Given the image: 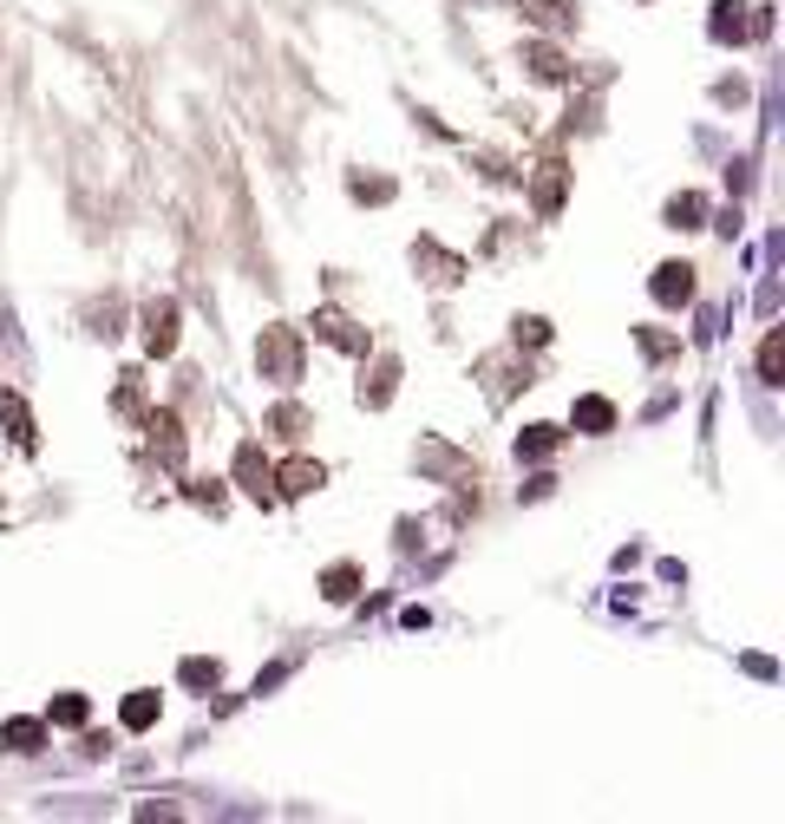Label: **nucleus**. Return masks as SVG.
Returning a JSON list of instances; mask_svg holds the SVG:
<instances>
[{
	"instance_id": "obj_1",
	"label": "nucleus",
	"mask_w": 785,
	"mask_h": 824,
	"mask_svg": "<svg viewBox=\"0 0 785 824\" xmlns=\"http://www.w3.org/2000/svg\"><path fill=\"white\" fill-rule=\"evenodd\" d=\"M688 275H694V268H675V262H668V268H662V282H655V295H662V301H688V295H694V282H688Z\"/></svg>"
},
{
	"instance_id": "obj_2",
	"label": "nucleus",
	"mask_w": 785,
	"mask_h": 824,
	"mask_svg": "<svg viewBox=\"0 0 785 824\" xmlns=\"http://www.w3.org/2000/svg\"><path fill=\"white\" fill-rule=\"evenodd\" d=\"M151 720H157V701H151V694L124 701V727H151Z\"/></svg>"
},
{
	"instance_id": "obj_3",
	"label": "nucleus",
	"mask_w": 785,
	"mask_h": 824,
	"mask_svg": "<svg viewBox=\"0 0 785 824\" xmlns=\"http://www.w3.org/2000/svg\"><path fill=\"white\" fill-rule=\"evenodd\" d=\"M282 478H288V491H308V485H321V465H288Z\"/></svg>"
},
{
	"instance_id": "obj_4",
	"label": "nucleus",
	"mask_w": 785,
	"mask_h": 824,
	"mask_svg": "<svg viewBox=\"0 0 785 824\" xmlns=\"http://www.w3.org/2000/svg\"><path fill=\"white\" fill-rule=\"evenodd\" d=\"M7 740H13L20 753H33V740H39V727H33V720H13V727H7Z\"/></svg>"
},
{
	"instance_id": "obj_5",
	"label": "nucleus",
	"mask_w": 785,
	"mask_h": 824,
	"mask_svg": "<svg viewBox=\"0 0 785 824\" xmlns=\"http://www.w3.org/2000/svg\"><path fill=\"white\" fill-rule=\"evenodd\" d=\"M328 596L347 602V596H354V570H334V576H328Z\"/></svg>"
},
{
	"instance_id": "obj_6",
	"label": "nucleus",
	"mask_w": 785,
	"mask_h": 824,
	"mask_svg": "<svg viewBox=\"0 0 785 824\" xmlns=\"http://www.w3.org/2000/svg\"><path fill=\"white\" fill-rule=\"evenodd\" d=\"M583 426H609V406H603V399H583Z\"/></svg>"
}]
</instances>
